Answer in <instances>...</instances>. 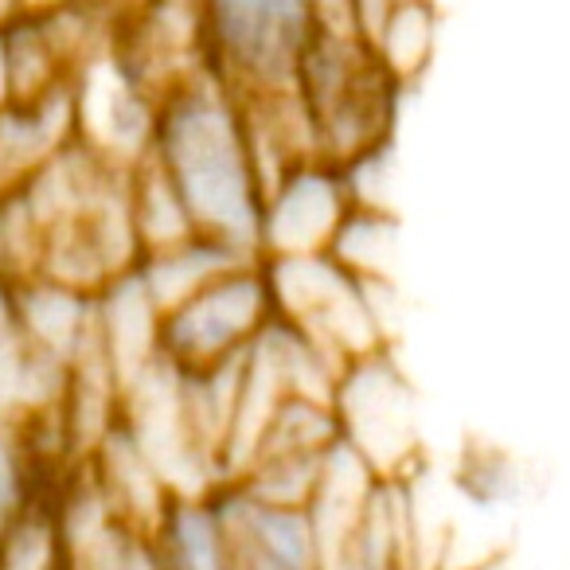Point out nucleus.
I'll list each match as a JSON object with an SVG mask.
<instances>
[{
    "label": "nucleus",
    "mask_w": 570,
    "mask_h": 570,
    "mask_svg": "<svg viewBox=\"0 0 570 570\" xmlns=\"http://www.w3.org/2000/svg\"><path fill=\"white\" fill-rule=\"evenodd\" d=\"M145 165L173 191L191 235L262 258L266 157L246 98L204 63L188 67L160 90Z\"/></svg>",
    "instance_id": "1"
},
{
    "label": "nucleus",
    "mask_w": 570,
    "mask_h": 570,
    "mask_svg": "<svg viewBox=\"0 0 570 570\" xmlns=\"http://www.w3.org/2000/svg\"><path fill=\"white\" fill-rule=\"evenodd\" d=\"M230 539L235 570H325L309 504H285L250 492L238 481L212 489Z\"/></svg>",
    "instance_id": "6"
},
{
    "label": "nucleus",
    "mask_w": 570,
    "mask_h": 570,
    "mask_svg": "<svg viewBox=\"0 0 570 570\" xmlns=\"http://www.w3.org/2000/svg\"><path fill=\"white\" fill-rule=\"evenodd\" d=\"M333 414L341 442L372 469L380 481H411L419 450L414 406L391 348L352 360L333 387Z\"/></svg>",
    "instance_id": "4"
},
{
    "label": "nucleus",
    "mask_w": 570,
    "mask_h": 570,
    "mask_svg": "<svg viewBox=\"0 0 570 570\" xmlns=\"http://www.w3.org/2000/svg\"><path fill=\"white\" fill-rule=\"evenodd\" d=\"M153 539L168 570H235L230 539L212 492L168 500Z\"/></svg>",
    "instance_id": "7"
},
{
    "label": "nucleus",
    "mask_w": 570,
    "mask_h": 570,
    "mask_svg": "<svg viewBox=\"0 0 570 570\" xmlns=\"http://www.w3.org/2000/svg\"><path fill=\"white\" fill-rule=\"evenodd\" d=\"M356 191L341 165L302 157L274 176L262 207V258H305L328 254L344 219L356 207Z\"/></svg>",
    "instance_id": "5"
},
{
    "label": "nucleus",
    "mask_w": 570,
    "mask_h": 570,
    "mask_svg": "<svg viewBox=\"0 0 570 570\" xmlns=\"http://www.w3.org/2000/svg\"><path fill=\"white\" fill-rule=\"evenodd\" d=\"M59 469L63 465L43 450L32 426L0 419V531L17 523L24 512H32L40 500H48L63 484L71 469L67 473Z\"/></svg>",
    "instance_id": "8"
},
{
    "label": "nucleus",
    "mask_w": 570,
    "mask_h": 570,
    "mask_svg": "<svg viewBox=\"0 0 570 570\" xmlns=\"http://www.w3.org/2000/svg\"><path fill=\"white\" fill-rule=\"evenodd\" d=\"M199 59L243 98L297 95V71L321 28L317 0H196Z\"/></svg>",
    "instance_id": "2"
},
{
    "label": "nucleus",
    "mask_w": 570,
    "mask_h": 570,
    "mask_svg": "<svg viewBox=\"0 0 570 570\" xmlns=\"http://www.w3.org/2000/svg\"><path fill=\"white\" fill-rule=\"evenodd\" d=\"M274 325V294H269L266 262L238 258L196 294L160 313V356L188 375L223 372L250 352Z\"/></svg>",
    "instance_id": "3"
}]
</instances>
